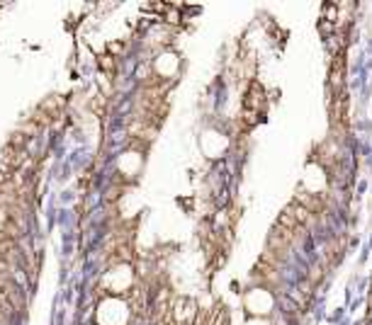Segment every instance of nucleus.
Returning <instances> with one entry per match:
<instances>
[{
  "instance_id": "nucleus-1",
  "label": "nucleus",
  "mask_w": 372,
  "mask_h": 325,
  "mask_svg": "<svg viewBox=\"0 0 372 325\" xmlns=\"http://www.w3.org/2000/svg\"><path fill=\"white\" fill-rule=\"evenodd\" d=\"M277 308V294L270 286H253L246 294V311L251 318H268Z\"/></svg>"
}]
</instances>
